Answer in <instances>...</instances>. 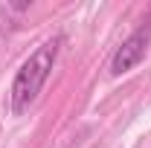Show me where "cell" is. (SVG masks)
I'll use <instances>...</instances> for the list:
<instances>
[{
  "label": "cell",
  "instance_id": "obj_1",
  "mask_svg": "<svg viewBox=\"0 0 151 148\" xmlns=\"http://www.w3.org/2000/svg\"><path fill=\"white\" fill-rule=\"evenodd\" d=\"M58 50H61V35L47 38L35 52L20 64V70L15 73V81H12V90H9V111H12V116H20V113H26L35 105L41 87L47 84V78L52 73V67H55Z\"/></svg>",
  "mask_w": 151,
  "mask_h": 148
},
{
  "label": "cell",
  "instance_id": "obj_2",
  "mask_svg": "<svg viewBox=\"0 0 151 148\" xmlns=\"http://www.w3.org/2000/svg\"><path fill=\"white\" fill-rule=\"evenodd\" d=\"M151 47V20L142 23L139 29H134L131 35L122 41V47L113 52L111 58V75H125L128 70H134Z\"/></svg>",
  "mask_w": 151,
  "mask_h": 148
}]
</instances>
